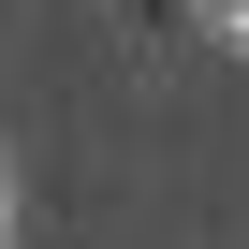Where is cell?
I'll use <instances>...</instances> for the list:
<instances>
[{
    "label": "cell",
    "mask_w": 249,
    "mask_h": 249,
    "mask_svg": "<svg viewBox=\"0 0 249 249\" xmlns=\"http://www.w3.org/2000/svg\"><path fill=\"white\" fill-rule=\"evenodd\" d=\"M234 15H249V0H234Z\"/></svg>",
    "instance_id": "cell-1"
}]
</instances>
